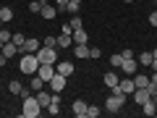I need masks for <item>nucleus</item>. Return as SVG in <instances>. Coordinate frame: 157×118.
Here are the masks:
<instances>
[{
    "label": "nucleus",
    "instance_id": "nucleus-1",
    "mask_svg": "<svg viewBox=\"0 0 157 118\" xmlns=\"http://www.w3.org/2000/svg\"><path fill=\"white\" fill-rule=\"evenodd\" d=\"M18 68H21V73H26V76H34L39 68V61H37V53H21V61H18Z\"/></svg>",
    "mask_w": 157,
    "mask_h": 118
},
{
    "label": "nucleus",
    "instance_id": "nucleus-2",
    "mask_svg": "<svg viewBox=\"0 0 157 118\" xmlns=\"http://www.w3.org/2000/svg\"><path fill=\"white\" fill-rule=\"evenodd\" d=\"M42 110H45V108L37 102V95L24 97V105H21V116H24V118H37Z\"/></svg>",
    "mask_w": 157,
    "mask_h": 118
},
{
    "label": "nucleus",
    "instance_id": "nucleus-3",
    "mask_svg": "<svg viewBox=\"0 0 157 118\" xmlns=\"http://www.w3.org/2000/svg\"><path fill=\"white\" fill-rule=\"evenodd\" d=\"M123 105H126V95H110L105 100V110L107 113H121Z\"/></svg>",
    "mask_w": 157,
    "mask_h": 118
},
{
    "label": "nucleus",
    "instance_id": "nucleus-4",
    "mask_svg": "<svg viewBox=\"0 0 157 118\" xmlns=\"http://www.w3.org/2000/svg\"><path fill=\"white\" fill-rule=\"evenodd\" d=\"M37 76L42 79V81H50L52 76H55V63H39V68H37Z\"/></svg>",
    "mask_w": 157,
    "mask_h": 118
},
{
    "label": "nucleus",
    "instance_id": "nucleus-5",
    "mask_svg": "<svg viewBox=\"0 0 157 118\" xmlns=\"http://www.w3.org/2000/svg\"><path fill=\"white\" fill-rule=\"evenodd\" d=\"M37 61H39V63H55V47L42 45V47L37 50Z\"/></svg>",
    "mask_w": 157,
    "mask_h": 118
},
{
    "label": "nucleus",
    "instance_id": "nucleus-6",
    "mask_svg": "<svg viewBox=\"0 0 157 118\" xmlns=\"http://www.w3.org/2000/svg\"><path fill=\"white\" fill-rule=\"evenodd\" d=\"M139 68H141V66H139V61H136V58H126V61L121 63V71H123L126 76H134Z\"/></svg>",
    "mask_w": 157,
    "mask_h": 118
},
{
    "label": "nucleus",
    "instance_id": "nucleus-7",
    "mask_svg": "<svg viewBox=\"0 0 157 118\" xmlns=\"http://www.w3.org/2000/svg\"><path fill=\"white\" fill-rule=\"evenodd\" d=\"M47 87H50V92H60V89H66V76L55 71V76L47 81Z\"/></svg>",
    "mask_w": 157,
    "mask_h": 118
},
{
    "label": "nucleus",
    "instance_id": "nucleus-8",
    "mask_svg": "<svg viewBox=\"0 0 157 118\" xmlns=\"http://www.w3.org/2000/svg\"><path fill=\"white\" fill-rule=\"evenodd\" d=\"M149 97H152V95H149L147 87H136V89H134V102H136V105H144Z\"/></svg>",
    "mask_w": 157,
    "mask_h": 118
},
{
    "label": "nucleus",
    "instance_id": "nucleus-9",
    "mask_svg": "<svg viewBox=\"0 0 157 118\" xmlns=\"http://www.w3.org/2000/svg\"><path fill=\"white\" fill-rule=\"evenodd\" d=\"M71 39H73V45H86V42H89V34H86L84 26H81V29H73L71 32Z\"/></svg>",
    "mask_w": 157,
    "mask_h": 118
},
{
    "label": "nucleus",
    "instance_id": "nucleus-10",
    "mask_svg": "<svg viewBox=\"0 0 157 118\" xmlns=\"http://www.w3.org/2000/svg\"><path fill=\"white\" fill-rule=\"evenodd\" d=\"M39 47H42V42H39V39H32V37H26V42L21 45V53H37Z\"/></svg>",
    "mask_w": 157,
    "mask_h": 118
},
{
    "label": "nucleus",
    "instance_id": "nucleus-11",
    "mask_svg": "<svg viewBox=\"0 0 157 118\" xmlns=\"http://www.w3.org/2000/svg\"><path fill=\"white\" fill-rule=\"evenodd\" d=\"M71 110H73V116H76V118H86V102L84 100H73Z\"/></svg>",
    "mask_w": 157,
    "mask_h": 118
},
{
    "label": "nucleus",
    "instance_id": "nucleus-12",
    "mask_svg": "<svg viewBox=\"0 0 157 118\" xmlns=\"http://www.w3.org/2000/svg\"><path fill=\"white\" fill-rule=\"evenodd\" d=\"M34 95H37V102L42 108H47V105H50V100H52V92L50 89H39V92H34Z\"/></svg>",
    "mask_w": 157,
    "mask_h": 118
},
{
    "label": "nucleus",
    "instance_id": "nucleus-13",
    "mask_svg": "<svg viewBox=\"0 0 157 118\" xmlns=\"http://www.w3.org/2000/svg\"><path fill=\"white\" fill-rule=\"evenodd\" d=\"M45 110L50 113V116H58V113H60V97H58V92H52V100H50V105H47Z\"/></svg>",
    "mask_w": 157,
    "mask_h": 118
},
{
    "label": "nucleus",
    "instance_id": "nucleus-14",
    "mask_svg": "<svg viewBox=\"0 0 157 118\" xmlns=\"http://www.w3.org/2000/svg\"><path fill=\"white\" fill-rule=\"evenodd\" d=\"M39 16L45 18V21H52V18L58 16V8H55V6H47V3H45V6H42V11H39Z\"/></svg>",
    "mask_w": 157,
    "mask_h": 118
},
{
    "label": "nucleus",
    "instance_id": "nucleus-15",
    "mask_svg": "<svg viewBox=\"0 0 157 118\" xmlns=\"http://www.w3.org/2000/svg\"><path fill=\"white\" fill-rule=\"evenodd\" d=\"M152 58H155V55H152L149 50H141V53H136V61H139V66H141V68H149Z\"/></svg>",
    "mask_w": 157,
    "mask_h": 118
},
{
    "label": "nucleus",
    "instance_id": "nucleus-16",
    "mask_svg": "<svg viewBox=\"0 0 157 118\" xmlns=\"http://www.w3.org/2000/svg\"><path fill=\"white\" fill-rule=\"evenodd\" d=\"M55 71H58V73H63V76L68 79V76H71L73 71H76V68H73V63H68V61H60V63L55 66Z\"/></svg>",
    "mask_w": 157,
    "mask_h": 118
},
{
    "label": "nucleus",
    "instance_id": "nucleus-17",
    "mask_svg": "<svg viewBox=\"0 0 157 118\" xmlns=\"http://www.w3.org/2000/svg\"><path fill=\"white\" fill-rule=\"evenodd\" d=\"M118 81H121V79H118V73H115V71H107L105 76H102V84H105L107 89H113V87H115Z\"/></svg>",
    "mask_w": 157,
    "mask_h": 118
},
{
    "label": "nucleus",
    "instance_id": "nucleus-18",
    "mask_svg": "<svg viewBox=\"0 0 157 118\" xmlns=\"http://www.w3.org/2000/svg\"><path fill=\"white\" fill-rule=\"evenodd\" d=\"M0 53H3V55H6L8 61H11V58H16V53H21V50H18V47L13 45V42H6V45L0 47Z\"/></svg>",
    "mask_w": 157,
    "mask_h": 118
},
{
    "label": "nucleus",
    "instance_id": "nucleus-19",
    "mask_svg": "<svg viewBox=\"0 0 157 118\" xmlns=\"http://www.w3.org/2000/svg\"><path fill=\"white\" fill-rule=\"evenodd\" d=\"M131 79H134V84H136V87H149V76H147L141 68H139V71H136Z\"/></svg>",
    "mask_w": 157,
    "mask_h": 118
},
{
    "label": "nucleus",
    "instance_id": "nucleus-20",
    "mask_svg": "<svg viewBox=\"0 0 157 118\" xmlns=\"http://www.w3.org/2000/svg\"><path fill=\"white\" fill-rule=\"evenodd\" d=\"M73 55H76L78 61L89 58V45H73Z\"/></svg>",
    "mask_w": 157,
    "mask_h": 118
},
{
    "label": "nucleus",
    "instance_id": "nucleus-21",
    "mask_svg": "<svg viewBox=\"0 0 157 118\" xmlns=\"http://www.w3.org/2000/svg\"><path fill=\"white\" fill-rule=\"evenodd\" d=\"M0 21H3V24H11L13 21V11L8 6H0Z\"/></svg>",
    "mask_w": 157,
    "mask_h": 118
},
{
    "label": "nucleus",
    "instance_id": "nucleus-22",
    "mask_svg": "<svg viewBox=\"0 0 157 118\" xmlns=\"http://www.w3.org/2000/svg\"><path fill=\"white\" fill-rule=\"evenodd\" d=\"M73 45V39H71V34H60V37H58V50H60V47H71Z\"/></svg>",
    "mask_w": 157,
    "mask_h": 118
},
{
    "label": "nucleus",
    "instance_id": "nucleus-23",
    "mask_svg": "<svg viewBox=\"0 0 157 118\" xmlns=\"http://www.w3.org/2000/svg\"><path fill=\"white\" fill-rule=\"evenodd\" d=\"M139 108H141V113H144V116H155V100H152V97L144 102V105H139Z\"/></svg>",
    "mask_w": 157,
    "mask_h": 118
},
{
    "label": "nucleus",
    "instance_id": "nucleus-24",
    "mask_svg": "<svg viewBox=\"0 0 157 118\" xmlns=\"http://www.w3.org/2000/svg\"><path fill=\"white\" fill-rule=\"evenodd\" d=\"M11 42H13V45L18 47V50H21V45H24V42H26V34H21V32H13V37H11Z\"/></svg>",
    "mask_w": 157,
    "mask_h": 118
},
{
    "label": "nucleus",
    "instance_id": "nucleus-25",
    "mask_svg": "<svg viewBox=\"0 0 157 118\" xmlns=\"http://www.w3.org/2000/svg\"><path fill=\"white\" fill-rule=\"evenodd\" d=\"M32 89H34V92H39V89H45V81H42V79H39L37 73H34V76H32Z\"/></svg>",
    "mask_w": 157,
    "mask_h": 118
},
{
    "label": "nucleus",
    "instance_id": "nucleus-26",
    "mask_svg": "<svg viewBox=\"0 0 157 118\" xmlns=\"http://www.w3.org/2000/svg\"><path fill=\"white\" fill-rule=\"evenodd\" d=\"M42 6H45V0H32V3H29V11L39 13V11H42Z\"/></svg>",
    "mask_w": 157,
    "mask_h": 118
},
{
    "label": "nucleus",
    "instance_id": "nucleus-27",
    "mask_svg": "<svg viewBox=\"0 0 157 118\" xmlns=\"http://www.w3.org/2000/svg\"><path fill=\"white\" fill-rule=\"evenodd\" d=\"M11 37H13V32H8L6 26L0 29V42H3V45H6V42H11Z\"/></svg>",
    "mask_w": 157,
    "mask_h": 118
},
{
    "label": "nucleus",
    "instance_id": "nucleus-28",
    "mask_svg": "<svg viewBox=\"0 0 157 118\" xmlns=\"http://www.w3.org/2000/svg\"><path fill=\"white\" fill-rule=\"evenodd\" d=\"M8 92H11V95H18V92H21V81H16V79H13L11 84H8Z\"/></svg>",
    "mask_w": 157,
    "mask_h": 118
},
{
    "label": "nucleus",
    "instance_id": "nucleus-29",
    "mask_svg": "<svg viewBox=\"0 0 157 118\" xmlns=\"http://www.w3.org/2000/svg\"><path fill=\"white\" fill-rule=\"evenodd\" d=\"M78 6H81V3H73V0H68V3H66V11L76 16V13H78Z\"/></svg>",
    "mask_w": 157,
    "mask_h": 118
},
{
    "label": "nucleus",
    "instance_id": "nucleus-30",
    "mask_svg": "<svg viewBox=\"0 0 157 118\" xmlns=\"http://www.w3.org/2000/svg\"><path fill=\"white\" fill-rule=\"evenodd\" d=\"M121 63H123V55H121V53H115V55L110 58V66H113V68H121Z\"/></svg>",
    "mask_w": 157,
    "mask_h": 118
},
{
    "label": "nucleus",
    "instance_id": "nucleus-31",
    "mask_svg": "<svg viewBox=\"0 0 157 118\" xmlns=\"http://www.w3.org/2000/svg\"><path fill=\"white\" fill-rule=\"evenodd\" d=\"M100 116V108L97 105H86V118H97Z\"/></svg>",
    "mask_w": 157,
    "mask_h": 118
},
{
    "label": "nucleus",
    "instance_id": "nucleus-32",
    "mask_svg": "<svg viewBox=\"0 0 157 118\" xmlns=\"http://www.w3.org/2000/svg\"><path fill=\"white\" fill-rule=\"evenodd\" d=\"M68 24H71L73 29H81V26H84V24H81V16H78V13H76V16H73V18H71Z\"/></svg>",
    "mask_w": 157,
    "mask_h": 118
},
{
    "label": "nucleus",
    "instance_id": "nucleus-33",
    "mask_svg": "<svg viewBox=\"0 0 157 118\" xmlns=\"http://www.w3.org/2000/svg\"><path fill=\"white\" fill-rule=\"evenodd\" d=\"M42 45H47V47H55V45H58V37H45V39H42Z\"/></svg>",
    "mask_w": 157,
    "mask_h": 118
},
{
    "label": "nucleus",
    "instance_id": "nucleus-34",
    "mask_svg": "<svg viewBox=\"0 0 157 118\" xmlns=\"http://www.w3.org/2000/svg\"><path fill=\"white\" fill-rule=\"evenodd\" d=\"M100 55H102V50H100V47H89V58H92V61H97Z\"/></svg>",
    "mask_w": 157,
    "mask_h": 118
},
{
    "label": "nucleus",
    "instance_id": "nucleus-35",
    "mask_svg": "<svg viewBox=\"0 0 157 118\" xmlns=\"http://www.w3.org/2000/svg\"><path fill=\"white\" fill-rule=\"evenodd\" d=\"M121 55H123V61H126V58H136V53L131 50V47H126V50H121Z\"/></svg>",
    "mask_w": 157,
    "mask_h": 118
},
{
    "label": "nucleus",
    "instance_id": "nucleus-36",
    "mask_svg": "<svg viewBox=\"0 0 157 118\" xmlns=\"http://www.w3.org/2000/svg\"><path fill=\"white\" fill-rule=\"evenodd\" d=\"M149 24H152V26H157V11L149 13Z\"/></svg>",
    "mask_w": 157,
    "mask_h": 118
},
{
    "label": "nucleus",
    "instance_id": "nucleus-37",
    "mask_svg": "<svg viewBox=\"0 0 157 118\" xmlns=\"http://www.w3.org/2000/svg\"><path fill=\"white\" fill-rule=\"evenodd\" d=\"M29 89H32V87H29ZM29 89H24V87H21V92H18V97H21V100H24V97H29V95H32Z\"/></svg>",
    "mask_w": 157,
    "mask_h": 118
},
{
    "label": "nucleus",
    "instance_id": "nucleus-38",
    "mask_svg": "<svg viewBox=\"0 0 157 118\" xmlns=\"http://www.w3.org/2000/svg\"><path fill=\"white\" fill-rule=\"evenodd\" d=\"M149 81H152V84H157V71H152V73H149Z\"/></svg>",
    "mask_w": 157,
    "mask_h": 118
},
{
    "label": "nucleus",
    "instance_id": "nucleus-39",
    "mask_svg": "<svg viewBox=\"0 0 157 118\" xmlns=\"http://www.w3.org/2000/svg\"><path fill=\"white\" fill-rule=\"evenodd\" d=\"M6 63H8V58H6V55H3V53H0V68L6 66Z\"/></svg>",
    "mask_w": 157,
    "mask_h": 118
},
{
    "label": "nucleus",
    "instance_id": "nucleus-40",
    "mask_svg": "<svg viewBox=\"0 0 157 118\" xmlns=\"http://www.w3.org/2000/svg\"><path fill=\"white\" fill-rule=\"evenodd\" d=\"M152 55H155V58H157V47H155V50H152Z\"/></svg>",
    "mask_w": 157,
    "mask_h": 118
},
{
    "label": "nucleus",
    "instance_id": "nucleus-41",
    "mask_svg": "<svg viewBox=\"0 0 157 118\" xmlns=\"http://www.w3.org/2000/svg\"><path fill=\"white\" fill-rule=\"evenodd\" d=\"M73 3H84V0H73Z\"/></svg>",
    "mask_w": 157,
    "mask_h": 118
},
{
    "label": "nucleus",
    "instance_id": "nucleus-42",
    "mask_svg": "<svg viewBox=\"0 0 157 118\" xmlns=\"http://www.w3.org/2000/svg\"><path fill=\"white\" fill-rule=\"evenodd\" d=\"M3 26H6V24H3V21H0V29H3Z\"/></svg>",
    "mask_w": 157,
    "mask_h": 118
},
{
    "label": "nucleus",
    "instance_id": "nucleus-43",
    "mask_svg": "<svg viewBox=\"0 0 157 118\" xmlns=\"http://www.w3.org/2000/svg\"><path fill=\"white\" fill-rule=\"evenodd\" d=\"M123 3H134V0H123Z\"/></svg>",
    "mask_w": 157,
    "mask_h": 118
}]
</instances>
